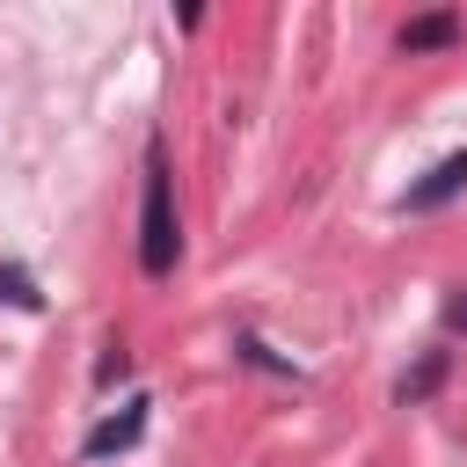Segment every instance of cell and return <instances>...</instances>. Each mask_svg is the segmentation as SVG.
I'll return each instance as SVG.
<instances>
[{
    "label": "cell",
    "mask_w": 467,
    "mask_h": 467,
    "mask_svg": "<svg viewBox=\"0 0 467 467\" xmlns=\"http://www.w3.org/2000/svg\"><path fill=\"white\" fill-rule=\"evenodd\" d=\"M182 255V226H175V175H168V153L161 139H146V197H139V270L146 277H168Z\"/></svg>",
    "instance_id": "6da1fadb"
},
{
    "label": "cell",
    "mask_w": 467,
    "mask_h": 467,
    "mask_svg": "<svg viewBox=\"0 0 467 467\" xmlns=\"http://www.w3.org/2000/svg\"><path fill=\"white\" fill-rule=\"evenodd\" d=\"M124 372H131V350H124V343H109V358L95 365V387H117Z\"/></svg>",
    "instance_id": "ba28073f"
},
{
    "label": "cell",
    "mask_w": 467,
    "mask_h": 467,
    "mask_svg": "<svg viewBox=\"0 0 467 467\" xmlns=\"http://www.w3.org/2000/svg\"><path fill=\"white\" fill-rule=\"evenodd\" d=\"M0 306H15V314H44V292H36V277H29L22 263H0Z\"/></svg>",
    "instance_id": "8992f818"
},
{
    "label": "cell",
    "mask_w": 467,
    "mask_h": 467,
    "mask_svg": "<svg viewBox=\"0 0 467 467\" xmlns=\"http://www.w3.org/2000/svg\"><path fill=\"white\" fill-rule=\"evenodd\" d=\"M445 321H452V328H460V336H467V285H460V292H452V299H445Z\"/></svg>",
    "instance_id": "9c48e42d"
},
{
    "label": "cell",
    "mask_w": 467,
    "mask_h": 467,
    "mask_svg": "<svg viewBox=\"0 0 467 467\" xmlns=\"http://www.w3.org/2000/svg\"><path fill=\"white\" fill-rule=\"evenodd\" d=\"M234 350H241V365H255V372H285V379H292V358H277L263 336H241Z\"/></svg>",
    "instance_id": "52a82bcc"
},
{
    "label": "cell",
    "mask_w": 467,
    "mask_h": 467,
    "mask_svg": "<svg viewBox=\"0 0 467 467\" xmlns=\"http://www.w3.org/2000/svg\"><path fill=\"white\" fill-rule=\"evenodd\" d=\"M146 409H153V401H146V394H131L117 416H102V423L80 438V460H109V452H131V445L146 438Z\"/></svg>",
    "instance_id": "7a4b0ae2"
},
{
    "label": "cell",
    "mask_w": 467,
    "mask_h": 467,
    "mask_svg": "<svg viewBox=\"0 0 467 467\" xmlns=\"http://www.w3.org/2000/svg\"><path fill=\"white\" fill-rule=\"evenodd\" d=\"M445 365H452L445 350H423V358H416V365H409V372L394 379V401H401V409H416V401H431V394L445 387Z\"/></svg>",
    "instance_id": "5b68a950"
},
{
    "label": "cell",
    "mask_w": 467,
    "mask_h": 467,
    "mask_svg": "<svg viewBox=\"0 0 467 467\" xmlns=\"http://www.w3.org/2000/svg\"><path fill=\"white\" fill-rule=\"evenodd\" d=\"M460 29H467V22H460L452 7H431V15H409V22L394 29V51H409V58H416V51H445V44H460Z\"/></svg>",
    "instance_id": "277c9868"
},
{
    "label": "cell",
    "mask_w": 467,
    "mask_h": 467,
    "mask_svg": "<svg viewBox=\"0 0 467 467\" xmlns=\"http://www.w3.org/2000/svg\"><path fill=\"white\" fill-rule=\"evenodd\" d=\"M460 190H467V146H460V153H445L431 175H416V182L394 197V212H438V204H452Z\"/></svg>",
    "instance_id": "3957f363"
}]
</instances>
